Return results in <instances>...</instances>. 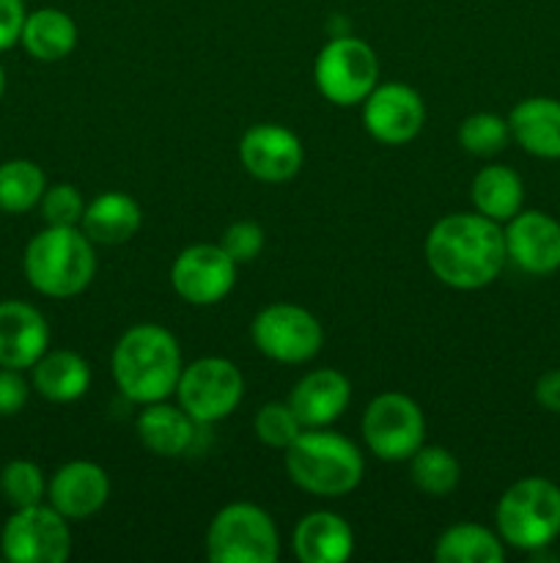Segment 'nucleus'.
Segmentation results:
<instances>
[{
	"label": "nucleus",
	"instance_id": "nucleus-1",
	"mask_svg": "<svg viewBox=\"0 0 560 563\" xmlns=\"http://www.w3.org/2000/svg\"><path fill=\"white\" fill-rule=\"evenodd\" d=\"M505 262L503 229L478 212L445 214L426 236L428 269L450 289H483L503 273Z\"/></svg>",
	"mask_w": 560,
	"mask_h": 563
},
{
	"label": "nucleus",
	"instance_id": "nucleus-2",
	"mask_svg": "<svg viewBox=\"0 0 560 563\" xmlns=\"http://www.w3.org/2000/svg\"><path fill=\"white\" fill-rule=\"evenodd\" d=\"M181 368L179 341L159 324H135L113 350V379L135 405H154L176 394Z\"/></svg>",
	"mask_w": 560,
	"mask_h": 563
},
{
	"label": "nucleus",
	"instance_id": "nucleus-3",
	"mask_svg": "<svg viewBox=\"0 0 560 563\" xmlns=\"http://www.w3.org/2000/svg\"><path fill=\"white\" fill-rule=\"evenodd\" d=\"M22 267L38 295L66 300L88 289L97 273V253L77 225H47L27 242Z\"/></svg>",
	"mask_w": 560,
	"mask_h": 563
},
{
	"label": "nucleus",
	"instance_id": "nucleus-4",
	"mask_svg": "<svg viewBox=\"0 0 560 563\" xmlns=\"http://www.w3.org/2000/svg\"><path fill=\"white\" fill-rule=\"evenodd\" d=\"M285 471L305 493L338 498L362 482V454L340 434L307 429L285 449Z\"/></svg>",
	"mask_w": 560,
	"mask_h": 563
},
{
	"label": "nucleus",
	"instance_id": "nucleus-5",
	"mask_svg": "<svg viewBox=\"0 0 560 563\" xmlns=\"http://www.w3.org/2000/svg\"><path fill=\"white\" fill-rule=\"evenodd\" d=\"M494 517L508 548L538 553L560 537V487L541 476L519 478L503 493Z\"/></svg>",
	"mask_w": 560,
	"mask_h": 563
},
{
	"label": "nucleus",
	"instance_id": "nucleus-6",
	"mask_svg": "<svg viewBox=\"0 0 560 563\" xmlns=\"http://www.w3.org/2000/svg\"><path fill=\"white\" fill-rule=\"evenodd\" d=\"M278 553V528L258 506L228 504L209 522L206 559L212 563H275Z\"/></svg>",
	"mask_w": 560,
	"mask_h": 563
},
{
	"label": "nucleus",
	"instance_id": "nucleus-7",
	"mask_svg": "<svg viewBox=\"0 0 560 563\" xmlns=\"http://www.w3.org/2000/svg\"><path fill=\"white\" fill-rule=\"evenodd\" d=\"M313 80L318 93L338 108L362 104V99L377 88L379 60L377 53L362 38L333 36L316 55Z\"/></svg>",
	"mask_w": 560,
	"mask_h": 563
},
{
	"label": "nucleus",
	"instance_id": "nucleus-8",
	"mask_svg": "<svg viewBox=\"0 0 560 563\" xmlns=\"http://www.w3.org/2000/svg\"><path fill=\"white\" fill-rule=\"evenodd\" d=\"M179 407L201 427L228 418L245 396V377L225 357H201L181 368Z\"/></svg>",
	"mask_w": 560,
	"mask_h": 563
},
{
	"label": "nucleus",
	"instance_id": "nucleus-9",
	"mask_svg": "<svg viewBox=\"0 0 560 563\" xmlns=\"http://www.w3.org/2000/svg\"><path fill=\"white\" fill-rule=\"evenodd\" d=\"M250 339L269 361L296 366L318 355L324 344V330L311 311L291 302H275L256 313L250 324Z\"/></svg>",
	"mask_w": 560,
	"mask_h": 563
},
{
	"label": "nucleus",
	"instance_id": "nucleus-10",
	"mask_svg": "<svg viewBox=\"0 0 560 563\" xmlns=\"http://www.w3.org/2000/svg\"><path fill=\"white\" fill-rule=\"evenodd\" d=\"M426 438V418L404 394H379L362 412V440L382 462H410Z\"/></svg>",
	"mask_w": 560,
	"mask_h": 563
},
{
	"label": "nucleus",
	"instance_id": "nucleus-11",
	"mask_svg": "<svg viewBox=\"0 0 560 563\" xmlns=\"http://www.w3.org/2000/svg\"><path fill=\"white\" fill-rule=\"evenodd\" d=\"M0 544L11 563H64L71 553V533L60 511L36 504L11 515Z\"/></svg>",
	"mask_w": 560,
	"mask_h": 563
},
{
	"label": "nucleus",
	"instance_id": "nucleus-12",
	"mask_svg": "<svg viewBox=\"0 0 560 563\" xmlns=\"http://www.w3.org/2000/svg\"><path fill=\"white\" fill-rule=\"evenodd\" d=\"M239 264L220 245H190L176 256L170 267L173 291L190 306H214L225 300L236 284Z\"/></svg>",
	"mask_w": 560,
	"mask_h": 563
},
{
	"label": "nucleus",
	"instance_id": "nucleus-13",
	"mask_svg": "<svg viewBox=\"0 0 560 563\" xmlns=\"http://www.w3.org/2000/svg\"><path fill=\"white\" fill-rule=\"evenodd\" d=\"M362 124L373 141L384 146H404L421 135L426 124V104L415 88L404 82H384L362 99Z\"/></svg>",
	"mask_w": 560,
	"mask_h": 563
},
{
	"label": "nucleus",
	"instance_id": "nucleus-14",
	"mask_svg": "<svg viewBox=\"0 0 560 563\" xmlns=\"http://www.w3.org/2000/svg\"><path fill=\"white\" fill-rule=\"evenodd\" d=\"M239 159L253 179L278 185L300 174L305 152H302L300 137L285 126L256 124L242 137Z\"/></svg>",
	"mask_w": 560,
	"mask_h": 563
},
{
	"label": "nucleus",
	"instance_id": "nucleus-15",
	"mask_svg": "<svg viewBox=\"0 0 560 563\" xmlns=\"http://www.w3.org/2000/svg\"><path fill=\"white\" fill-rule=\"evenodd\" d=\"M505 253L527 275H549L560 269V223L547 212H516L503 229Z\"/></svg>",
	"mask_w": 560,
	"mask_h": 563
},
{
	"label": "nucleus",
	"instance_id": "nucleus-16",
	"mask_svg": "<svg viewBox=\"0 0 560 563\" xmlns=\"http://www.w3.org/2000/svg\"><path fill=\"white\" fill-rule=\"evenodd\" d=\"M49 506L66 517V520H86L93 517L110 495V478L93 462H66L49 478Z\"/></svg>",
	"mask_w": 560,
	"mask_h": 563
},
{
	"label": "nucleus",
	"instance_id": "nucleus-17",
	"mask_svg": "<svg viewBox=\"0 0 560 563\" xmlns=\"http://www.w3.org/2000/svg\"><path fill=\"white\" fill-rule=\"evenodd\" d=\"M47 344L49 328L36 308L20 300L0 302V366L33 368Z\"/></svg>",
	"mask_w": 560,
	"mask_h": 563
},
{
	"label": "nucleus",
	"instance_id": "nucleus-18",
	"mask_svg": "<svg viewBox=\"0 0 560 563\" xmlns=\"http://www.w3.org/2000/svg\"><path fill=\"white\" fill-rule=\"evenodd\" d=\"M351 399V385L335 368H316L294 385L289 407L305 429H324L344 416Z\"/></svg>",
	"mask_w": 560,
	"mask_h": 563
},
{
	"label": "nucleus",
	"instance_id": "nucleus-19",
	"mask_svg": "<svg viewBox=\"0 0 560 563\" xmlns=\"http://www.w3.org/2000/svg\"><path fill=\"white\" fill-rule=\"evenodd\" d=\"M291 548L302 563H344L355 553V533L335 511H311L296 522Z\"/></svg>",
	"mask_w": 560,
	"mask_h": 563
},
{
	"label": "nucleus",
	"instance_id": "nucleus-20",
	"mask_svg": "<svg viewBox=\"0 0 560 563\" xmlns=\"http://www.w3.org/2000/svg\"><path fill=\"white\" fill-rule=\"evenodd\" d=\"M198 427L201 423L192 421L181 407L165 405V401L143 405V412L137 416L135 423L141 443L152 454L165 456V460L190 454L198 438Z\"/></svg>",
	"mask_w": 560,
	"mask_h": 563
},
{
	"label": "nucleus",
	"instance_id": "nucleus-21",
	"mask_svg": "<svg viewBox=\"0 0 560 563\" xmlns=\"http://www.w3.org/2000/svg\"><path fill=\"white\" fill-rule=\"evenodd\" d=\"M511 137L527 154L541 159H560V99H522L508 115Z\"/></svg>",
	"mask_w": 560,
	"mask_h": 563
},
{
	"label": "nucleus",
	"instance_id": "nucleus-22",
	"mask_svg": "<svg viewBox=\"0 0 560 563\" xmlns=\"http://www.w3.org/2000/svg\"><path fill=\"white\" fill-rule=\"evenodd\" d=\"M143 223L141 207L126 192H102L86 203L82 212V234L93 242V245H124L137 234Z\"/></svg>",
	"mask_w": 560,
	"mask_h": 563
},
{
	"label": "nucleus",
	"instance_id": "nucleus-23",
	"mask_svg": "<svg viewBox=\"0 0 560 563\" xmlns=\"http://www.w3.org/2000/svg\"><path fill=\"white\" fill-rule=\"evenodd\" d=\"M33 388L55 405H69L91 388V366L71 350L44 352L33 363Z\"/></svg>",
	"mask_w": 560,
	"mask_h": 563
},
{
	"label": "nucleus",
	"instance_id": "nucleus-24",
	"mask_svg": "<svg viewBox=\"0 0 560 563\" xmlns=\"http://www.w3.org/2000/svg\"><path fill=\"white\" fill-rule=\"evenodd\" d=\"M470 198L478 214L494 220V223H508L516 212H522L525 185L508 165H486L472 179Z\"/></svg>",
	"mask_w": 560,
	"mask_h": 563
},
{
	"label": "nucleus",
	"instance_id": "nucleus-25",
	"mask_svg": "<svg viewBox=\"0 0 560 563\" xmlns=\"http://www.w3.org/2000/svg\"><path fill=\"white\" fill-rule=\"evenodd\" d=\"M20 42L31 58L55 64L77 47V25L66 11L36 9L25 16Z\"/></svg>",
	"mask_w": 560,
	"mask_h": 563
},
{
	"label": "nucleus",
	"instance_id": "nucleus-26",
	"mask_svg": "<svg viewBox=\"0 0 560 563\" xmlns=\"http://www.w3.org/2000/svg\"><path fill=\"white\" fill-rule=\"evenodd\" d=\"M434 559L439 563H503L505 548L503 539L489 528L475 526V522H459L439 537Z\"/></svg>",
	"mask_w": 560,
	"mask_h": 563
},
{
	"label": "nucleus",
	"instance_id": "nucleus-27",
	"mask_svg": "<svg viewBox=\"0 0 560 563\" xmlns=\"http://www.w3.org/2000/svg\"><path fill=\"white\" fill-rule=\"evenodd\" d=\"M410 478L421 493L432 498H445L459 487L461 467L456 456L443 445H421L410 456Z\"/></svg>",
	"mask_w": 560,
	"mask_h": 563
},
{
	"label": "nucleus",
	"instance_id": "nucleus-28",
	"mask_svg": "<svg viewBox=\"0 0 560 563\" xmlns=\"http://www.w3.org/2000/svg\"><path fill=\"white\" fill-rule=\"evenodd\" d=\"M44 190H47L44 170L31 159H11L0 165V212H27L42 201Z\"/></svg>",
	"mask_w": 560,
	"mask_h": 563
},
{
	"label": "nucleus",
	"instance_id": "nucleus-29",
	"mask_svg": "<svg viewBox=\"0 0 560 563\" xmlns=\"http://www.w3.org/2000/svg\"><path fill=\"white\" fill-rule=\"evenodd\" d=\"M511 137L508 119L497 113H472L461 121L459 126V143L467 154L472 157H494L503 152Z\"/></svg>",
	"mask_w": 560,
	"mask_h": 563
},
{
	"label": "nucleus",
	"instance_id": "nucleus-30",
	"mask_svg": "<svg viewBox=\"0 0 560 563\" xmlns=\"http://www.w3.org/2000/svg\"><path fill=\"white\" fill-rule=\"evenodd\" d=\"M0 493L9 500L14 509H27V506L42 504L47 484H44V473L38 465L27 460H14L3 467L0 473Z\"/></svg>",
	"mask_w": 560,
	"mask_h": 563
},
{
	"label": "nucleus",
	"instance_id": "nucleus-31",
	"mask_svg": "<svg viewBox=\"0 0 560 563\" xmlns=\"http://www.w3.org/2000/svg\"><path fill=\"white\" fill-rule=\"evenodd\" d=\"M253 427H256V438L261 440L264 445L278 451L289 449V445L300 438L302 429H305L300 423V418L294 416V410L289 407V401H285V405H280V401L264 405L261 410L256 412Z\"/></svg>",
	"mask_w": 560,
	"mask_h": 563
},
{
	"label": "nucleus",
	"instance_id": "nucleus-32",
	"mask_svg": "<svg viewBox=\"0 0 560 563\" xmlns=\"http://www.w3.org/2000/svg\"><path fill=\"white\" fill-rule=\"evenodd\" d=\"M42 218L47 225H80L86 201L75 185H53L42 196Z\"/></svg>",
	"mask_w": 560,
	"mask_h": 563
},
{
	"label": "nucleus",
	"instance_id": "nucleus-33",
	"mask_svg": "<svg viewBox=\"0 0 560 563\" xmlns=\"http://www.w3.org/2000/svg\"><path fill=\"white\" fill-rule=\"evenodd\" d=\"M220 247L234 258L236 264H247L264 251V229L250 220H239V223L228 225L220 240Z\"/></svg>",
	"mask_w": 560,
	"mask_h": 563
},
{
	"label": "nucleus",
	"instance_id": "nucleus-34",
	"mask_svg": "<svg viewBox=\"0 0 560 563\" xmlns=\"http://www.w3.org/2000/svg\"><path fill=\"white\" fill-rule=\"evenodd\" d=\"M27 405V383L20 368L0 366V416H16Z\"/></svg>",
	"mask_w": 560,
	"mask_h": 563
},
{
	"label": "nucleus",
	"instance_id": "nucleus-35",
	"mask_svg": "<svg viewBox=\"0 0 560 563\" xmlns=\"http://www.w3.org/2000/svg\"><path fill=\"white\" fill-rule=\"evenodd\" d=\"M25 16L27 11L22 0H0V53L20 42Z\"/></svg>",
	"mask_w": 560,
	"mask_h": 563
},
{
	"label": "nucleus",
	"instance_id": "nucleus-36",
	"mask_svg": "<svg viewBox=\"0 0 560 563\" xmlns=\"http://www.w3.org/2000/svg\"><path fill=\"white\" fill-rule=\"evenodd\" d=\"M536 401L547 412H558L560 416V368H552V372L538 377Z\"/></svg>",
	"mask_w": 560,
	"mask_h": 563
},
{
	"label": "nucleus",
	"instance_id": "nucleus-37",
	"mask_svg": "<svg viewBox=\"0 0 560 563\" xmlns=\"http://www.w3.org/2000/svg\"><path fill=\"white\" fill-rule=\"evenodd\" d=\"M3 91H5V71L3 66H0V97H3Z\"/></svg>",
	"mask_w": 560,
	"mask_h": 563
}]
</instances>
